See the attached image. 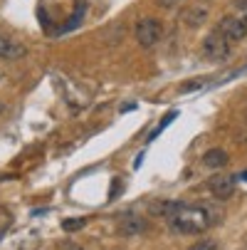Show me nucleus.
Segmentation results:
<instances>
[{
    "label": "nucleus",
    "instance_id": "nucleus-12",
    "mask_svg": "<svg viewBox=\"0 0 247 250\" xmlns=\"http://www.w3.org/2000/svg\"><path fill=\"white\" fill-rule=\"evenodd\" d=\"M188 250H218V243H215V240H198V243H193Z\"/></svg>",
    "mask_w": 247,
    "mask_h": 250
},
{
    "label": "nucleus",
    "instance_id": "nucleus-16",
    "mask_svg": "<svg viewBox=\"0 0 247 250\" xmlns=\"http://www.w3.org/2000/svg\"><path fill=\"white\" fill-rule=\"evenodd\" d=\"M67 250H84L82 245H67Z\"/></svg>",
    "mask_w": 247,
    "mask_h": 250
},
{
    "label": "nucleus",
    "instance_id": "nucleus-20",
    "mask_svg": "<svg viewBox=\"0 0 247 250\" xmlns=\"http://www.w3.org/2000/svg\"><path fill=\"white\" fill-rule=\"evenodd\" d=\"M0 80H3V75H0Z\"/></svg>",
    "mask_w": 247,
    "mask_h": 250
},
{
    "label": "nucleus",
    "instance_id": "nucleus-10",
    "mask_svg": "<svg viewBox=\"0 0 247 250\" xmlns=\"http://www.w3.org/2000/svg\"><path fill=\"white\" fill-rule=\"evenodd\" d=\"M87 226V218H64L62 221V228L67 230V233H75V230H79V228H84Z\"/></svg>",
    "mask_w": 247,
    "mask_h": 250
},
{
    "label": "nucleus",
    "instance_id": "nucleus-17",
    "mask_svg": "<svg viewBox=\"0 0 247 250\" xmlns=\"http://www.w3.org/2000/svg\"><path fill=\"white\" fill-rule=\"evenodd\" d=\"M5 109H8V106H5V102H0V114H3Z\"/></svg>",
    "mask_w": 247,
    "mask_h": 250
},
{
    "label": "nucleus",
    "instance_id": "nucleus-4",
    "mask_svg": "<svg viewBox=\"0 0 247 250\" xmlns=\"http://www.w3.org/2000/svg\"><path fill=\"white\" fill-rule=\"evenodd\" d=\"M235 178L237 176H228V173H215V176H210V181H208V188L210 193H213L218 201H225L235 193Z\"/></svg>",
    "mask_w": 247,
    "mask_h": 250
},
{
    "label": "nucleus",
    "instance_id": "nucleus-2",
    "mask_svg": "<svg viewBox=\"0 0 247 250\" xmlns=\"http://www.w3.org/2000/svg\"><path fill=\"white\" fill-rule=\"evenodd\" d=\"M161 35H163V27H161V22L156 18H141L138 20V25H136V42L141 47L151 50L153 45H158Z\"/></svg>",
    "mask_w": 247,
    "mask_h": 250
},
{
    "label": "nucleus",
    "instance_id": "nucleus-5",
    "mask_svg": "<svg viewBox=\"0 0 247 250\" xmlns=\"http://www.w3.org/2000/svg\"><path fill=\"white\" fill-rule=\"evenodd\" d=\"M225 38L232 42V40H245V35H247V22L245 18H235V15H225L220 20V27H218Z\"/></svg>",
    "mask_w": 247,
    "mask_h": 250
},
{
    "label": "nucleus",
    "instance_id": "nucleus-13",
    "mask_svg": "<svg viewBox=\"0 0 247 250\" xmlns=\"http://www.w3.org/2000/svg\"><path fill=\"white\" fill-rule=\"evenodd\" d=\"M79 18H82V13H75L72 18H69V22H67V25H62L59 30H62V32H64V30H72V27H75V25L79 22Z\"/></svg>",
    "mask_w": 247,
    "mask_h": 250
},
{
    "label": "nucleus",
    "instance_id": "nucleus-7",
    "mask_svg": "<svg viewBox=\"0 0 247 250\" xmlns=\"http://www.w3.org/2000/svg\"><path fill=\"white\" fill-rule=\"evenodd\" d=\"M25 52H27L25 45L0 38V57H3V60H20V57H25Z\"/></svg>",
    "mask_w": 247,
    "mask_h": 250
},
{
    "label": "nucleus",
    "instance_id": "nucleus-18",
    "mask_svg": "<svg viewBox=\"0 0 247 250\" xmlns=\"http://www.w3.org/2000/svg\"><path fill=\"white\" fill-rule=\"evenodd\" d=\"M240 178H242V181H247V171H245V173H240Z\"/></svg>",
    "mask_w": 247,
    "mask_h": 250
},
{
    "label": "nucleus",
    "instance_id": "nucleus-19",
    "mask_svg": "<svg viewBox=\"0 0 247 250\" xmlns=\"http://www.w3.org/2000/svg\"><path fill=\"white\" fill-rule=\"evenodd\" d=\"M245 22H247V15H245Z\"/></svg>",
    "mask_w": 247,
    "mask_h": 250
},
{
    "label": "nucleus",
    "instance_id": "nucleus-1",
    "mask_svg": "<svg viewBox=\"0 0 247 250\" xmlns=\"http://www.w3.org/2000/svg\"><path fill=\"white\" fill-rule=\"evenodd\" d=\"M220 221V213L210 206V203H200V206H193V203H178L171 216H168V223L175 233H183V235H198V233H205L210 226H215Z\"/></svg>",
    "mask_w": 247,
    "mask_h": 250
},
{
    "label": "nucleus",
    "instance_id": "nucleus-15",
    "mask_svg": "<svg viewBox=\"0 0 247 250\" xmlns=\"http://www.w3.org/2000/svg\"><path fill=\"white\" fill-rule=\"evenodd\" d=\"M235 8H242V10H247V0H235Z\"/></svg>",
    "mask_w": 247,
    "mask_h": 250
},
{
    "label": "nucleus",
    "instance_id": "nucleus-6",
    "mask_svg": "<svg viewBox=\"0 0 247 250\" xmlns=\"http://www.w3.org/2000/svg\"><path fill=\"white\" fill-rule=\"evenodd\" d=\"M149 228V221L141 218V216H124L121 223H119V233L126 235V238H133L138 233H144Z\"/></svg>",
    "mask_w": 247,
    "mask_h": 250
},
{
    "label": "nucleus",
    "instance_id": "nucleus-14",
    "mask_svg": "<svg viewBox=\"0 0 247 250\" xmlns=\"http://www.w3.org/2000/svg\"><path fill=\"white\" fill-rule=\"evenodd\" d=\"M158 5H163V8H173L175 3H178V0H156Z\"/></svg>",
    "mask_w": 247,
    "mask_h": 250
},
{
    "label": "nucleus",
    "instance_id": "nucleus-8",
    "mask_svg": "<svg viewBox=\"0 0 247 250\" xmlns=\"http://www.w3.org/2000/svg\"><path fill=\"white\" fill-rule=\"evenodd\" d=\"M228 161H230V156L223 149H208L203 154V164L208 168H223V166H228Z\"/></svg>",
    "mask_w": 247,
    "mask_h": 250
},
{
    "label": "nucleus",
    "instance_id": "nucleus-3",
    "mask_svg": "<svg viewBox=\"0 0 247 250\" xmlns=\"http://www.w3.org/2000/svg\"><path fill=\"white\" fill-rule=\"evenodd\" d=\"M203 55L208 60H225L230 55V40L225 38V35L220 30H213V32H208L205 35V40H203Z\"/></svg>",
    "mask_w": 247,
    "mask_h": 250
},
{
    "label": "nucleus",
    "instance_id": "nucleus-11",
    "mask_svg": "<svg viewBox=\"0 0 247 250\" xmlns=\"http://www.w3.org/2000/svg\"><path fill=\"white\" fill-rule=\"evenodd\" d=\"M175 117H178V112H168V114L163 117V122H161V124H158V126H156V129L151 131V136H149V141H153V139H156V136H158V134H161V131H163V129H166V126H168V124H171L173 119H175Z\"/></svg>",
    "mask_w": 247,
    "mask_h": 250
},
{
    "label": "nucleus",
    "instance_id": "nucleus-9",
    "mask_svg": "<svg viewBox=\"0 0 247 250\" xmlns=\"http://www.w3.org/2000/svg\"><path fill=\"white\" fill-rule=\"evenodd\" d=\"M205 18H208V8H205V5H193V8H188V10L183 13V20H186L190 27H198Z\"/></svg>",
    "mask_w": 247,
    "mask_h": 250
}]
</instances>
